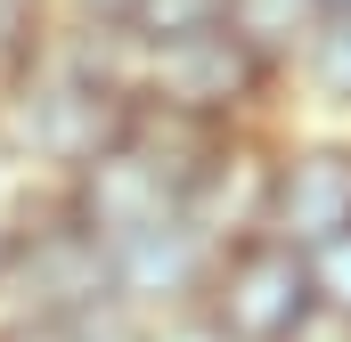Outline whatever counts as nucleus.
<instances>
[{
  "label": "nucleus",
  "mask_w": 351,
  "mask_h": 342,
  "mask_svg": "<svg viewBox=\"0 0 351 342\" xmlns=\"http://www.w3.org/2000/svg\"><path fill=\"white\" fill-rule=\"evenodd\" d=\"M311 25H319L311 0H221V33H229L245 57H262L269 74H286V66L302 57Z\"/></svg>",
  "instance_id": "obj_8"
},
{
  "label": "nucleus",
  "mask_w": 351,
  "mask_h": 342,
  "mask_svg": "<svg viewBox=\"0 0 351 342\" xmlns=\"http://www.w3.org/2000/svg\"><path fill=\"white\" fill-rule=\"evenodd\" d=\"M311 285H319V302H327V310H343V318H351V228L335 237V245H319V253H311Z\"/></svg>",
  "instance_id": "obj_12"
},
{
  "label": "nucleus",
  "mask_w": 351,
  "mask_h": 342,
  "mask_svg": "<svg viewBox=\"0 0 351 342\" xmlns=\"http://www.w3.org/2000/svg\"><path fill=\"white\" fill-rule=\"evenodd\" d=\"M147 342H221L196 310H180V318H147Z\"/></svg>",
  "instance_id": "obj_15"
},
{
  "label": "nucleus",
  "mask_w": 351,
  "mask_h": 342,
  "mask_svg": "<svg viewBox=\"0 0 351 342\" xmlns=\"http://www.w3.org/2000/svg\"><path fill=\"white\" fill-rule=\"evenodd\" d=\"M204 25H221V0H139V16H131L139 41H172V33H204Z\"/></svg>",
  "instance_id": "obj_11"
},
{
  "label": "nucleus",
  "mask_w": 351,
  "mask_h": 342,
  "mask_svg": "<svg viewBox=\"0 0 351 342\" xmlns=\"http://www.w3.org/2000/svg\"><path fill=\"white\" fill-rule=\"evenodd\" d=\"M269 90H278V74L262 57H245L221 25L172 33V41H139V106L180 114L196 131H254Z\"/></svg>",
  "instance_id": "obj_2"
},
{
  "label": "nucleus",
  "mask_w": 351,
  "mask_h": 342,
  "mask_svg": "<svg viewBox=\"0 0 351 342\" xmlns=\"http://www.w3.org/2000/svg\"><path fill=\"white\" fill-rule=\"evenodd\" d=\"M49 25H58V0H0V90L41 57Z\"/></svg>",
  "instance_id": "obj_10"
},
{
  "label": "nucleus",
  "mask_w": 351,
  "mask_h": 342,
  "mask_svg": "<svg viewBox=\"0 0 351 342\" xmlns=\"http://www.w3.org/2000/svg\"><path fill=\"white\" fill-rule=\"evenodd\" d=\"M311 8H319V16H343V8H351V0H311Z\"/></svg>",
  "instance_id": "obj_16"
},
{
  "label": "nucleus",
  "mask_w": 351,
  "mask_h": 342,
  "mask_svg": "<svg viewBox=\"0 0 351 342\" xmlns=\"http://www.w3.org/2000/svg\"><path fill=\"white\" fill-rule=\"evenodd\" d=\"M0 342H82V326H58V318H0Z\"/></svg>",
  "instance_id": "obj_14"
},
{
  "label": "nucleus",
  "mask_w": 351,
  "mask_h": 342,
  "mask_svg": "<svg viewBox=\"0 0 351 342\" xmlns=\"http://www.w3.org/2000/svg\"><path fill=\"white\" fill-rule=\"evenodd\" d=\"M58 16H74V25H131L139 0H58Z\"/></svg>",
  "instance_id": "obj_13"
},
{
  "label": "nucleus",
  "mask_w": 351,
  "mask_h": 342,
  "mask_svg": "<svg viewBox=\"0 0 351 342\" xmlns=\"http://www.w3.org/2000/svg\"><path fill=\"white\" fill-rule=\"evenodd\" d=\"M351 228V147L343 139H294V147H269V212L262 237L294 245V253H319Z\"/></svg>",
  "instance_id": "obj_4"
},
{
  "label": "nucleus",
  "mask_w": 351,
  "mask_h": 342,
  "mask_svg": "<svg viewBox=\"0 0 351 342\" xmlns=\"http://www.w3.org/2000/svg\"><path fill=\"white\" fill-rule=\"evenodd\" d=\"M106 302H123V293H114V253L90 237L58 196L0 212V318L82 326Z\"/></svg>",
  "instance_id": "obj_1"
},
{
  "label": "nucleus",
  "mask_w": 351,
  "mask_h": 342,
  "mask_svg": "<svg viewBox=\"0 0 351 342\" xmlns=\"http://www.w3.org/2000/svg\"><path fill=\"white\" fill-rule=\"evenodd\" d=\"M58 204L82 220L98 245H123V237H139V228H156V220H172V212H180L172 179L147 171L123 139H114L98 163H82L74 179H58Z\"/></svg>",
  "instance_id": "obj_6"
},
{
  "label": "nucleus",
  "mask_w": 351,
  "mask_h": 342,
  "mask_svg": "<svg viewBox=\"0 0 351 342\" xmlns=\"http://www.w3.org/2000/svg\"><path fill=\"white\" fill-rule=\"evenodd\" d=\"M286 74H302L319 106H343V114H351V8H343V16H319V25H311L302 57H294Z\"/></svg>",
  "instance_id": "obj_9"
},
{
  "label": "nucleus",
  "mask_w": 351,
  "mask_h": 342,
  "mask_svg": "<svg viewBox=\"0 0 351 342\" xmlns=\"http://www.w3.org/2000/svg\"><path fill=\"white\" fill-rule=\"evenodd\" d=\"M114 253V293L139 310V318H180V310H196V293H204V269H213V245L188 228V220H156V228H139V237H123V245H106Z\"/></svg>",
  "instance_id": "obj_7"
},
{
  "label": "nucleus",
  "mask_w": 351,
  "mask_h": 342,
  "mask_svg": "<svg viewBox=\"0 0 351 342\" xmlns=\"http://www.w3.org/2000/svg\"><path fill=\"white\" fill-rule=\"evenodd\" d=\"M269 147L262 131H229L196 179H188V196H180V220L221 253V245H237V237H262V212H269Z\"/></svg>",
  "instance_id": "obj_5"
},
{
  "label": "nucleus",
  "mask_w": 351,
  "mask_h": 342,
  "mask_svg": "<svg viewBox=\"0 0 351 342\" xmlns=\"http://www.w3.org/2000/svg\"><path fill=\"white\" fill-rule=\"evenodd\" d=\"M311 310H319L311 253H294V245H278V237H237V245H221L213 269H204V293H196V318L221 342H286Z\"/></svg>",
  "instance_id": "obj_3"
},
{
  "label": "nucleus",
  "mask_w": 351,
  "mask_h": 342,
  "mask_svg": "<svg viewBox=\"0 0 351 342\" xmlns=\"http://www.w3.org/2000/svg\"><path fill=\"white\" fill-rule=\"evenodd\" d=\"M0 171H8V147H0Z\"/></svg>",
  "instance_id": "obj_17"
}]
</instances>
